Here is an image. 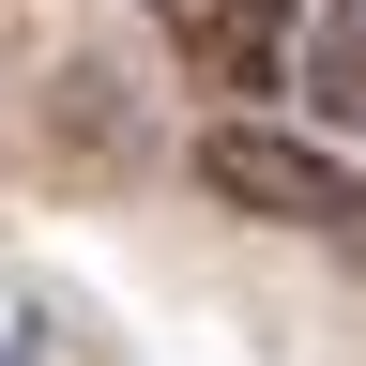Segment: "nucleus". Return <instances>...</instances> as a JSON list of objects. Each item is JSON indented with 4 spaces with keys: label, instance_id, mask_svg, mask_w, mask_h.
I'll list each match as a JSON object with an SVG mask.
<instances>
[{
    "label": "nucleus",
    "instance_id": "7ed1b4c3",
    "mask_svg": "<svg viewBox=\"0 0 366 366\" xmlns=\"http://www.w3.org/2000/svg\"><path fill=\"white\" fill-rule=\"evenodd\" d=\"M305 92H320L336 122H366V0H336V16L305 31Z\"/></svg>",
    "mask_w": 366,
    "mask_h": 366
},
{
    "label": "nucleus",
    "instance_id": "f257e3e1",
    "mask_svg": "<svg viewBox=\"0 0 366 366\" xmlns=\"http://www.w3.org/2000/svg\"><path fill=\"white\" fill-rule=\"evenodd\" d=\"M199 183L229 214H259V229H305V244H351L366 259V183L320 153V137H290V122H214L199 137Z\"/></svg>",
    "mask_w": 366,
    "mask_h": 366
},
{
    "label": "nucleus",
    "instance_id": "f03ea898",
    "mask_svg": "<svg viewBox=\"0 0 366 366\" xmlns=\"http://www.w3.org/2000/svg\"><path fill=\"white\" fill-rule=\"evenodd\" d=\"M137 16L168 31V61H183V92H214L229 122H244V92H274V76L305 61L290 0H137Z\"/></svg>",
    "mask_w": 366,
    "mask_h": 366
}]
</instances>
